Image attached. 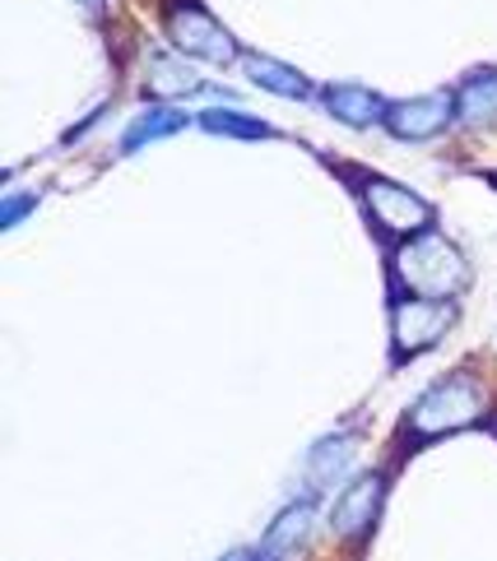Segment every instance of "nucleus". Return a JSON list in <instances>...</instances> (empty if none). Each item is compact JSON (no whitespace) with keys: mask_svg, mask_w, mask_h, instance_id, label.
I'll use <instances>...</instances> for the list:
<instances>
[{"mask_svg":"<svg viewBox=\"0 0 497 561\" xmlns=\"http://www.w3.org/2000/svg\"><path fill=\"white\" fill-rule=\"evenodd\" d=\"M391 274L409 288V297H442V302H451V297L470 284L465 255L432 228L419 232V237H409V247L395 251Z\"/></svg>","mask_w":497,"mask_h":561,"instance_id":"1","label":"nucleus"},{"mask_svg":"<svg viewBox=\"0 0 497 561\" xmlns=\"http://www.w3.org/2000/svg\"><path fill=\"white\" fill-rule=\"evenodd\" d=\"M484 417V394L470 376H447L409 409V423L405 432L414 440H432V436H451V432H465Z\"/></svg>","mask_w":497,"mask_h":561,"instance_id":"2","label":"nucleus"},{"mask_svg":"<svg viewBox=\"0 0 497 561\" xmlns=\"http://www.w3.org/2000/svg\"><path fill=\"white\" fill-rule=\"evenodd\" d=\"M455 307L442 297H400L391 307V339H395V363L405 357H419L428 348H437V339L451 330Z\"/></svg>","mask_w":497,"mask_h":561,"instance_id":"3","label":"nucleus"},{"mask_svg":"<svg viewBox=\"0 0 497 561\" xmlns=\"http://www.w3.org/2000/svg\"><path fill=\"white\" fill-rule=\"evenodd\" d=\"M363 205L372 214V224L382 232H391V237H419V232L432 228V205L428 199L386 182V176H368L363 182Z\"/></svg>","mask_w":497,"mask_h":561,"instance_id":"4","label":"nucleus"},{"mask_svg":"<svg viewBox=\"0 0 497 561\" xmlns=\"http://www.w3.org/2000/svg\"><path fill=\"white\" fill-rule=\"evenodd\" d=\"M168 37H172V47L177 51H187V56H201V61H214V66H228L237 61V43H233V33L218 24V19L201 5H172L168 10Z\"/></svg>","mask_w":497,"mask_h":561,"instance_id":"5","label":"nucleus"},{"mask_svg":"<svg viewBox=\"0 0 497 561\" xmlns=\"http://www.w3.org/2000/svg\"><path fill=\"white\" fill-rule=\"evenodd\" d=\"M382 496H386V478L382 473H368L358 478L353 488H344L340 496H335L330 506V529L340 538H368L376 515H382Z\"/></svg>","mask_w":497,"mask_h":561,"instance_id":"6","label":"nucleus"},{"mask_svg":"<svg viewBox=\"0 0 497 561\" xmlns=\"http://www.w3.org/2000/svg\"><path fill=\"white\" fill-rule=\"evenodd\" d=\"M451 116H455L451 93H423V98H409V103H391L382 126L395 139H432L451 126Z\"/></svg>","mask_w":497,"mask_h":561,"instance_id":"7","label":"nucleus"},{"mask_svg":"<svg viewBox=\"0 0 497 561\" xmlns=\"http://www.w3.org/2000/svg\"><path fill=\"white\" fill-rule=\"evenodd\" d=\"M353 459H358L353 432H335L326 440H316V446L307 450V478H312V488L316 492L340 488L344 478H349V469H353Z\"/></svg>","mask_w":497,"mask_h":561,"instance_id":"8","label":"nucleus"},{"mask_svg":"<svg viewBox=\"0 0 497 561\" xmlns=\"http://www.w3.org/2000/svg\"><path fill=\"white\" fill-rule=\"evenodd\" d=\"M312 519H316L312 496H303L297 506L280 511V519H274V525L266 529V538H261V548H256V557H261V561H284L289 552H297V548H303V538L312 534Z\"/></svg>","mask_w":497,"mask_h":561,"instance_id":"9","label":"nucleus"},{"mask_svg":"<svg viewBox=\"0 0 497 561\" xmlns=\"http://www.w3.org/2000/svg\"><path fill=\"white\" fill-rule=\"evenodd\" d=\"M326 107H330V116H340L344 126L363 130L372 122H386L391 103H382V98H376L372 89H363V84H335V89H326Z\"/></svg>","mask_w":497,"mask_h":561,"instance_id":"10","label":"nucleus"},{"mask_svg":"<svg viewBox=\"0 0 497 561\" xmlns=\"http://www.w3.org/2000/svg\"><path fill=\"white\" fill-rule=\"evenodd\" d=\"M455 116L470 126L497 122V70H474L455 93Z\"/></svg>","mask_w":497,"mask_h":561,"instance_id":"11","label":"nucleus"},{"mask_svg":"<svg viewBox=\"0 0 497 561\" xmlns=\"http://www.w3.org/2000/svg\"><path fill=\"white\" fill-rule=\"evenodd\" d=\"M145 89L154 98H191V93H201L205 89V79H195L191 66H182L177 56H149V79H145Z\"/></svg>","mask_w":497,"mask_h":561,"instance_id":"12","label":"nucleus"},{"mask_svg":"<svg viewBox=\"0 0 497 561\" xmlns=\"http://www.w3.org/2000/svg\"><path fill=\"white\" fill-rule=\"evenodd\" d=\"M187 122H191V116L177 112V107H149V112L135 116L131 130L122 135V153H135L140 145H154V139H163V135L187 130Z\"/></svg>","mask_w":497,"mask_h":561,"instance_id":"13","label":"nucleus"},{"mask_svg":"<svg viewBox=\"0 0 497 561\" xmlns=\"http://www.w3.org/2000/svg\"><path fill=\"white\" fill-rule=\"evenodd\" d=\"M247 75L256 79L261 89L280 93V98H312V84L293 66H280L274 56H247Z\"/></svg>","mask_w":497,"mask_h":561,"instance_id":"14","label":"nucleus"},{"mask_svg":"<svg viewBox=\"0 0 497 561\" xmlns=\"http://www.w3.org/2000/svg\"><path fill=\"white\" fill-rule=\"evenodd\" d=\"M201 126L214 130V135H233V139H270L274 130L261 122V116H247L237 107H214V112H201Z\"/></svg>","mask_w":497,"mask_h":561,"instance_id":"15","label":"nucleus"},{"mask_svg":"<svg viewBox=\"0 0 497 561\" xmlns=\"http://www.w3.org/2000/svg\"><path fill=\"white\" fill-rule=\"evenodd\" d=\"M29 205H37V199H10L5 214H0V228H14V224H19V214H24Z\"/></svg>","mask_w":497,"mask_h":561,"instance_id":"16","label":"nucleus"},{"mask_svg":"<svg viewBox=\"0 0 497 561\" xmlns=\"http://www.w3.org/2000/svg\"><path fill=\"white\" fill-rule=\"evenodd\" d=\"M218 561H261V557H256V552H242V548H237V552H228V557H218Z\"/></svg>","mask_w":497,"mask_h":561,"instance_id":"17","label":"nucleus"},{"mask_svg":"<svg viewBox=\"0 0 497 561\" xmlns=\"http://www.w3.org/2000/svg\"><path fill=\"white\" fill-rule=\"evenodd\" d=\"M75 5H84V10H93V14H98V10L108 5V0H75Z\"/></svg>","mask_w":497,"mask_h":561,"instance_id":"18","label":"nucleus"}]
</instances>
